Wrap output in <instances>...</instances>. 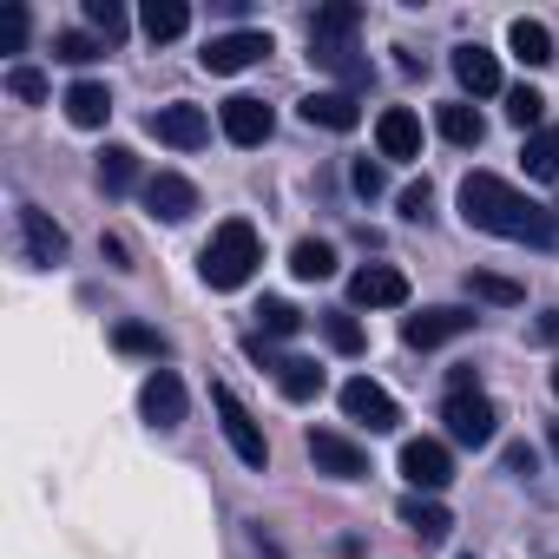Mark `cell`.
Wrapping results in <instances>:
<instances>
[{
  "instance_id": "9a60e30c",
  "label": "cell",
  "mask_w": 559,
  "mask_h": 559,
  "mask_svg": "<svg viewBox=\"0 0 559 559\" xmlns=\"http://www.w3.org/2000/svg\"><path fill=\"white\" fill-rule=\"evenodd\" d=\"M145 211H152L158 224H185V217L198 211V185L178 178V171H158V178H145Z\"/></svg>"
},
{
  "instance_id": "7402d4cb",
  "label": "cell",
  "mask_w": 559,
  "mask_h": 559,
  "mask_svg": "<svg viewBox=\"0 0 559 559\" xmlns=\"http://www.w3.org/2000/svg\"><path fill=\"white\" fill-rule=\"evenodd\" d=\"M435 132L448 139V145H461V152H474L480 139H487V119L467 106V99H441L435 106Z\"/></svg>"
},
{
  "instance_id": "4fadbf2b",
  "label": "cell",
  "mask_w": 559,
  "mask_h": 559,
  "mask_svg": "<svg viewBox=\"0 0 559 559\" xmlns=\"http://www.w3.org/2000/svg\"><path fill=\"white\" fill-rule=\"evenodd\" d=\"M402 480L415 493H441L454 480V454L441 441H402Z\"/></svg>"
},
{
  "instance_id": "52a82bcc",
  "label": "cell",
  "mask_w": 559,
  "mask_h": 559,
  "mask_svg": "<svg viewBox=\"0 0 559 559\" xmlns=\"http://www.w3.org/2000/svg\"><path fill=\"white\" fill-rule=\"evenodd\" d=\"M145 132L158 139V145H171V152H198L204 139H211V119H204V106H158L152 119H145Z\"/></svg>"
},
{
  "instance_id": "e0dca14e",
  "label": "cell",
  "mask_w": 559,
  "mask_h": 559,
  "mask_svg": "<svg viewBox=\"0 0 559 559\" xmlns=\"http://www.w3.org/2000/svg\"><path fill=\"white\" fill-rule=\"evenodd\" d=\"M454 80H461V93L487 99V93H500V60H493L480 40H461V47H454Z\"/></svg>"
},
{
  "instance_id": "30bf717a",
  "label": "cell",
  "mask_w": 559,
  "mask_h": 559,
  "mask_svg": "<svg viewBox=\"0 0 559 559\" xmlns=\"http://www.w3.org/2000/svg\"><path fill=\"white\" fill-rule=\"evenodd\" d=\"M185 408H191V402H185V382H178L171 369H152L145 389H139V415H145L158 435H171V428H185Z\"/></svg>"
},
{
  "instance_id": "f35d334b",
  "label": "cell",
  "mask_w": 559,
  "mask_h": 559,
  "mask_svg": "<svg viewBox=\"0 0 559 559\" xmlns=\"http://www.w3.org/2000/svg\"><path fill=\"white\" fill-rule=\"evenodd\" d=\"M428 204H435V191H428V178L402 191V217H415V224H421V217H428Z\"/></svg>"
},
{
  "instance_id": "7c38bea8",
  "label": "cell",
  "mask_w": 559,
  "mask_h": 559,
  "mask_svg": "<svg viewBox=\"0 0 559 559\" xmlns=\"http://www.w3.org/2000/svg\"><path fill=\"white\" fill-rule=\"evenodd\" d=\"M310 461H317V474H330V480H362V474H369V454H362L349 435H336V428H310Z\"/></svg>"
},
{
  "instance_id": "484cf974",
  "label": "cell",
  "mask_w": 559,
  "mask_h": 559,
  "mask_svg": "<svg viewBox=\"0 0 559 559\" xmlns=\"http://www.w3.org/2000/svg\"><path fill=\"white\" fill-rule=\"evenodd\" d=\"M356 27H362L356 0H330V8H317V21H310V40H356Z\"/></svg>"
},
{
  "instance_id": "9c48e42d",
  "label": "cell",
  "mask_w": 559,
  "mask_h": 559,
  "mask_svg": "<svg viewBox=\"0 0 559 559\" xmlns=\"http://www.w3.org/2000/svg\"><path fill=\"white\" fill-rule=\"evenodd\" d=\"M467 330H474V310L435 304V310H421V317L402 323V343H408V349H441V343H454V336H467Z\"/></svg>"
},
{
  "instance_id": "5b68a950",
  "label": "cell",
  "mask_w": 559,
  "mask_h": 559,
  "mask_svg": "<svg viewBox=\"0 0 559 559\" xmlns=\"http://www.w3.org/2000/svg\"><path fill=\"white\" fill-rule=\"evenodd\" d=\"M441 421H448V441H461V448H487L500 435V408L480 389L474 395H448L441 402Z\"/></svg>"
},
{
  "instance_id": "4dcf8cb0",
  "label": "cell",
  "mask_w": 559,
  "mask_h": 559,
  "mask_svg": "<svg viewBox=\"0 0 559 559\" xmlns=\"http://www.w3.org/2000/svg\"><path fill=\"white\" fill-rule=\"evenodd\" d=\"M99 185L106 191H132L139 185V152L132 145H106L99 152Z\"/></svg>"
},
{
  "instance_id": "7bdbcfd3",
  "label": "cell",
  "mask_w": 559,
  "mask_h": 559,
  "mask_svg": "<svg viewBox=\"0 0 559 559\" xmlns=\"http://www.w3.org/2000/svg\"><path fill=\"white\" fill-rule=\"evenodd\" d=\"M546 441H552V454H559V421H552V428H546Z\"/></svg>"
},
{
  "instance_id": "8992f818",
  "label": "cell",
  "mask_w": 559,
  "mask_h": 559,
  "mask_svg": "<svg viewBox=\"0 0 559 559\" xmlns=\"http://www.w3.org/2000/svg\"><path fill=\"white\" fill-rule=\"evenodd\" d=\"M349 304H356V310H402V304H408V276H402L395 263H362V270L349 276Z\"/></svg>"
},
{
  "instance_id": "1f68e13d",
  "label": "cell",
  "mask_w": 559,
  "mask_h": 559,
  "mask_svg": "<svg viewBox=\"0 0 559 559\" xmlns=\"http://www.w3.org/2000/svg\"><path fill=\"white\" fill-rule=\"evenodd\" d=\"M507 119H513L520 132H539V119H546V93H533V86H513V93H507Z\"/></svg>"
},
{
  "instance_id": "d590c367",
  "label": "cell",
  "mask_w": 559,
  "mask_h": 559,
  "mask_svg": "<svg viewBox=\"0 0 559 559\" xmlns=\"http://www.w3.org/2000/svg\"><path fill=\"white\" fill-rule=\"evenodd\" d=\"M86 27L112 47V40L126 34V8H119V0H86Z\"/></svg>"
},
{
  "instance_id": "5bb4252c",
  "label": "cell",
  "mask_w": 559,
  "mask_h": 559,
  "mask_svg": "<svg viewBox=\"0 0 559 559\" xmlns=\"http://www.w3.org/2000/svg\"><path fill=\"white\" fill-rule=\"evenodd\" d=\"M217 126H224V139H230V145H263L276 119H270V106H263V99H250V93H230V99L217 106Z\"/></svg>"
},
{
  "instance_id": "f1b7e54d",
  "label": "cell",
  "mask_w": 559,
  "mask_h": 559,
  "mask_svg": "<svg viewBox=\"0 0 559 559\" xmlns=\"http://www.w3.org/2000/svg\"><path fill=\"white\" fill-rule=\"evenodd\" d=\"M467 297H480V304H500V310L526 304V290L513 284V276H493V270H467Z\"/></svg>"
},
{
  "instance_id": "3957f363",
  "label": "cell",
  "mask_w": 559,
  "mask_h": 559,
  "mask_svg": "<svg viewBox=\"0 0 559 559\" xmlns=\"http://www.w3.org/2000/svg\"><path fill=\"white\" fill-rule=\"evenodd\" d=\"M211 408H217V428H224V441H230V454L243 461V467H270V441H263V428H257V415L217 382L211 389Z\"/></svg>"
},
{
  "instance_id": "60d3db41",
  "label": "cell",
  "mask_w": 559,
  "mask_h": 559,
  "mask_svg": "<svg viewBox=\"0 0 559 559\" xmlns=\"http://www.w3.org/2000/svg\"><path fill=\"white\" fill-rule=\"evenodd\" d=\"M349 178H356V191H362V198H382V171H376L369 158H362V165H356Z\"/></svg>"
},
{
  "instance_id": "ac0fdd59",
  "label": "cell",
  "mask_w": 559,
  "mask_h": 559,
  "mask_svg": "<svg viewBox=\"0 0 559 559\" xmlns=\"http://www.w3.org/2000/svg\"><path fill=\"white\" fill-rule=\"evenodd\" d=\"M304 119L323 126V132H356V126H362V99L343 93V86H330V93H310V99H304Z\"/></svg>"
},
{
  "instance_id": "277c9868",
  "label": "cell",
  "mask_w": 559,
  "mask_h": 559,
  "mask_svg": "<svg viewBox=\"0 0 559 559\" xmlns=\"http://www.w3.org/2000/svg\"><path fill=\"white\" fill-rule=\"evenodd\" d=\"M270 53H276V47H270L263 27H237V34H217V40L198 53V67L217 73V80H230V73H243V67H257V60H270Z\"/></svg>"
},
{
  "instance_id": "603a6c76",
  "label": "cell",
  "mask_w": 559,
  "mask_h": 559,
  "mask_svg": "<svg viewBox=\"0 0 559 559\" xmlns=\"http://www.w3.org/2000/svg\"><path fill=\"white\" fill-rule=\"evenodd\" d=\"M276 389H284V402H317L323 395V369L310 356H276Z\"/></svg>"
},
{
  "instance_id": "d4e9b609",
  "label": "cell",
  "mask_w": 559,
  "mask_h": 559,
  "mask_svg": "<svg viewBox=\"0 0 559 559\" xmlns=\"http://www.w3.org/2000/svg\"><path fill=\"white\" fill-rule=\"evenodd\" d=\"M520 165H526V178H559V126H539V132H526V145H520Z\"/></svg>"
},
{
  "instance_id": "44dd1931",
  "label": "cell",
  "mask_w": 559,
  "mask_h": 559,
  "mask_svg": "<svg viewBox=\"0 0 559 559\" xmlns=\"http://www.w3.org/2000/svg\"><path fill=\"white\" fill-rule=\"evenodd\" d=\"M60 106H67V119H73V126H80V132H99V126H106V119H112V93H106V86H99V80H73V86H67V99H60Z\"/></svg>"
},
{
  "instance_id": "f6af8a7d",
  "label": "cell",
  "mask_w": 559,
  "mask_h": 559,
  "mask_svg": "<svg viewBox=\"0 0 559 559\" xmlns=\"http://www.w3.org/2000/svg\"><path fill=\"white\" fill-rule=\"evenodd\" d=\"M461 559H474V552H461Z\"/></svg>"
},
{
  "instance_id": "f546056e",
  "label": "cell",
  "mask_w": 559,
  "mask_h": 559,
  "mask_svg": "<svg viewBox=\"0 0 559 559\" xmlns=\"http://www.w3.org/2000/svg\"><path fill=\"white\" fill-rule=\"evenodd\" d=\"M257 330H263L270 343H284V336H297V330H304V310H297V304H284V297H263V304H257Z\"/></svg>"
},
{
  "instance_id": "ee69618b",
  "label": "cell",
  "mask_w": 559,
  "mask_h": 559,
  "mask_svg": "<svg viewBox=\"0 0 559 559\" xmlns=\"http://www.w3.org/2000/svg\"><path fill=\"white\" fill-rule=\"evenodd\" d=\"M552 395H559V362H552Z\"/></svg>"
},
{
  "instance_id": "7a4b0ae2",
  "label": "cell",
  "mask_w": 559,
  "mask_h": 559,
  "mask_svg": "<svg viewBox=\"0 0 559 559\" xmlns=\"http://www.w3.org/2000/svg\"><path fill=\"white\" fill-rule=\"evenodd\" d=\"M257 263H263V243H257V230H250L243 217H224V224L211 230V243L198 250V270H204L211 290H243Z\"/></svg>"
},
{
  "instance_id": "ffe728a7",
  "label": "cell",
  "mask_w": 559,
  "mask_h": 559,
  "mask_svg": "<svg viewBox=\"0 0 559 559\" xmlns=\"http://www.w3.org/2000/svg\"><path fill=\"white\" fill-rule=\"evenodd\" d=\"M376 145H382V158H421V119L408 106H389L376 119Z\"/></svg>"
},
{
  "instance_id": "74e56055",
  "label": "cell",
  "mask_w": 559,
  "mask_h": 559,
  "mask_svg": "<svg viewBox=\"0 0 559 559\" xmlns=\"http://www.w3.org/2000/svg\"><path fill=\"white\" fill-rule=\"evenodd\" d=\"M27 47V8H8V21H0V53H21Z\"/></svg>"
},
{
  "instance_id": "e575fe53",
  "label": "cell",
  "mask_w": 559,
  "mask_h": 559,
  "mask_svg": "<svg viewBox=\"0 0 559 559\" xmlns=\"http://www.w3.org/2000/svg\"><path fill=\"white\" fill-rule=\"evenodd\" d=\"M112 343H119L126 356H152V362L165 356V336H158V330H145V323H119V330H112Z\"/></svg>"
},
{
  "instance_id": "83f0119b",
  "label": "cell",
  "mask_w": 559,
  "mask_h": 559,
  "mask_svg": "<svg viewBox=\"0 0 559 559\" xmlns=\"http://www.w3.org/2000/svg\"><path fill=\"white\" fill-rule=\"evenodd\" d=\"M139 27H145L152 40H178V34L191 27V8H185V0H145V14H139Z\"/></svg>"
},
{
  "instance_id": "4316f807",
  "label": "cell",
  "mask_w": 559,
  "mask_h": 559,
  "mask_svg": "<svg viewBox=\"0 0 559 559\" xmlns=\"http://www.w3.org/2000/svg\"><path fill=\"white\" fill-rule=\"evenodd\" d=\"M290 276H297V284H323V276H336V250L323 237H304L290 250Z\"/></svg>"
},
{
  "instance_id": "ba28073f",
  "label": "cell",
  "mask_w": 559,
  "mask_h": 559,
  "mask_svg": "<svg viewBox=\"0 0 559 559\" xmlns=\"http://www.w3.org/2000/svg\"><path fill=\"white\" fill-rule=\"evenodd\" d=\"M14 224H21V257L27 263H67V230L40 211V204H14Z\"/></svg>"
},
{
  "instance_id": "8fae6325",
  "label": "cell",
  "mask_w": 559,
  "mask_h": 559,
  "mask_svg": "<svg viewBox=\"0 0 559 559\" xmlns=\"http://www.w3.org/2000/svg\"><path fill=\"white\" fill-rule=\"evenodd\" d=\"M343 415H349V421H362L369 435H389V428L402 421V408H395V395H389L382 382H369V376H356V382H343Z\"/></svg>"
},
{
  "instance_id": "836d02e7",
  "label": "cell",
  "mask_w": 559,
  "mask_h": 559,
  "mask_svg": "<svg viewBox=\"0 0 559 559\" xmlns=\"http://www.w3.org/2000/svg\"><path fill=\"white\" fill-rule=\"evenodd\" d=\"M323 336H330V349H343V356H362V323H356L349 310H330V317H323Z\"/></svg>"
},
{
  "instance_id": "b9f144b4",
  "label": "cell",
  "mask_w": 559,
  "mask_h": 559,
  "mask_svg": "<svg viewBox=\"0 0 559 559\" xmlns=\"http://www.w3.org/2000/svg\"><path fill=\"white\" fill-rule=\"evenodd\" d=\"M539 343H559V310H546V317H539Z\"/></svg>"
},
{
  "instance_id": "8d00e7d4",
  "label": "cell",
  "mask_w": 559,
  "mask_h": 559,
  "mask_svg": "<svg viewBox=\"0 0 559 559\" xmlns=\"http://www.w3.org/2000/svg\"><path fill=\"white\" fill-rule=\"evenodd\" d=\"M8 93L27 99V106H40V99H47V73H40V67H8Z\"/></svg>"
},
{
  "instance_id": "d6a6232c",
  "label": "cell",
  "mask_w": 559,
  "mask_h": 559,
  "mask_svg": "<svg viewBox=\"0 0 559 559\" xmlns=\"http://www.w3.org/2000/svg\"><path fill=\"white\" fill-rule=\"evenodd\" d=\"M99 53H106L99 34H60V40H53V60H67V67H93Z\"/></svg>"
},
{
  "instance_id": "2e32d148",
  "label": "cell",
  "mask_w": 559,
  "mask_h": 559,
  "mask_svg": "<svg viewBox=\"0 0 559 559\" xmlns=\"http://www.w3.org/2000/svg\"><path fill=\"white\" fill-rule=\"evenodd\" d=\"M310 60H317L323 73H336L343 93H362V86H369V53H362L356 40H310Z\"/></svg>"
},
{
  "instance_id": "d6986e66",
  "label": "cell",
  "mask_w": 559,
  "mask_h": 559,
  "mask_svg": "<svg viewBox=\"0 0 559 559\" xmlns=\"http://www.w3.org/2000/svg\"><path fill=\"white\" fill-rule=\"evenodd\" d=\"M395 513H402V526H408V533H415L421 546H441V539L454 533V513H448V507H441L435 493H408V500H402Z\"/></svg>"
},
{
  "instance_id": "cb8c5ba5",
  "label": "cell",
  "mask_w": 559,
  "mask_h": 559,
  "mask_svg": "<svg viewBox=\"0 0 559 559\" xmlns=\"http://www.w3.org/2000/svg\"><path fill=\"white\" fill-rule=\"evenodd\" d=\"M507 47H513L520 67H552V34H546L539 21H513V27H507Z\"/></svg>"
},
{
  "instance_id": "6da1fadb",
  "label": "cell",
  "mask_w": 559,
  "mask_h": 559,
  "mask_svg": "<svg viewBox=\"0 0 559 559\" xmlns=\"http://www.w3.org/2000/svg\"><path fill=\"white\" fill-rule=\"evenodd\" d=\"M461 217H467V230H487V237H507V243H533V250L559 243V217L546 204H533L526 191H513L507 178H493V171L461 178Z\"/></svg>"
},
{
  "instance_id": "ab89813d",
  "label": "cell",
  "mask_w": 559,
  "mask_h": 559,
  "mask_svg": "<svg viewBox=\"0 0 559 559\" xmlns=\"http://www.w3.org/2000/svg\"><path fill=\"white\" fill-rule=\"evenodd\" d=\"M507 474H520V480H526V474H539V454H533L526 441H513V448H507Z\"/></svg>"
}]
</instances>
